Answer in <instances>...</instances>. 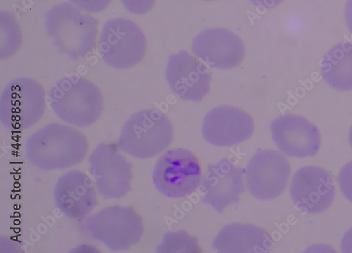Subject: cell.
Here are the masks:
<instances>
[{
  "label": "cell",
  "mask_w": 352,
  "mask_h": 253,
  "mask_svg": "<svg viewBox=\"0 0 352 253\" xmlns=\"http://www.w3.org/2000/svg\"><path fill=\"white\" fill-rule=\"evenodd\" d=\"M271 132L275 144L289 157H310L319 151V131L304 117L292 115L278 117L272 122Z\"/></svg>",
  "instance_id": "obj_12"
},
{
  "label": "cell",
  "mask_w": 352,
  "mask_h": 253,
  "mask_svg": "<svg viewBox=\"0 0 352 253\" xmlns=\"http://www.w3.org/2000/svg\"><path fill=\"white\" fill-rule=\"evenodd\" d=\"M44 91L40 84L28 78L12 80L2 96L3 120L14 128L34 125L44 111Z\"/></svg>",
  "instance_id": "obj_7"
},
{
  "label": "cell",
  "mask_w": 352,
  "mask_h": 253,
  "mask_svg": "<svg viewBox=\"0 0 352 253\" xmlns=\"http://www.w3.org/2000/svg\"><path fill=\"white\" fill-rule=\"evenodd\" d=\"M290 174V164L280 153L261 150L248 162L245 170L246 185L255 199L271 201L285 190Z\"/></svg>",
  "instance_id": "obj_5"
},
{
  "label": "cell",
  "mask_w": 352,
  "mask_h": 253,
  "mask_svg": "<svg viewBox=\"0 0 352 253\" xmlns=\"http://www.w3.org/2000/svg\"><path fill=\"white\" fill-rule=\"evenodd\" d=\"M243 175V168L228 160L209 165L201 184L202 203L219 213L237 204L246 190Z\"/></svg>",
  "instance_id": "obj_11"
},
{
  "label": "cell",
  "mask_w": 352,
  "mask_h": 253,
  "mask_svg": "<svg viewBox=\"0 0 352 253\" xmlns=\"http://www.w3.org/2000/svg\"><path fill=\"white\" fill-rule=\"evenodd\" d=\"M201 1H205V2H213V1H217V0H201Z\"/></svg>",
  "instance_id": "obj_24"
},
{
  "label": "cell",
  "mask_w": 352,
  "mask_h": 253,
  "mask_svg": "<svg viewBox=\"0 0 352 253\" xmlns=\"http://www.w3.org/2000/svg\"><path fill=\"white\" fill-rule=\"evenodd\" d=\"M45 25L53 44L72 58L85 57L96 45L98 21L69 3L52 7L46 14Z\"/></svg>",
  "instance_id": "obj_1"
},
{
  "label": "cell",
  "mask_w": 352,
  "mask_h": 253,
  "mask_svg": "<svg viewBox=\"0 0 352 253\" xmlns=\"http://www.w3.org/2000/svg\"><path fill=\"white\" fill-rule=\"evenodd\" d=\"M130 12L142 15L148 13L155 6L156 0H120Z\"/></svg>",
  "instance_id": "obj_19"
},
{
  "label": "cell",
  "mask_w": 352,
  "mask_h": 253,
  "mask_svg": "<svg viewBox=\"0 0 352 253\" xmlns=\"http://www.w3.org/2000/svg\"><path fill=\"white\" fill-rule=\"evenodd\" d=\"M341 251L352 253V228L345 234L341 241Z\"/></svg>",
  "instance_id": "obj_21"
},
{
  "label": "cell",
  "mask_w": 352,
  "mask_h": 253,
  "mask_svg": "<svg viewBox=\"0 0 352 253\" xmlns=\"http://www.w3.org/2000/svg\"><path fill=\"white\" fill-rule=\"evenodd\" d=\"M197 239L184 230L167 233L158 248L160 252H199Z\"/></svg>",
  "instance_id": "obj_16"
},
{
  "label": "cell",
  "mask_w": 352,
  "mask_h": 253,
  "mask_svg": "<svg viewBox=\"0 0 352 253\" xmlns=\"http://www.w3.org/2000/svg\"><path fill=\"white\" fill-rule=\"evenodd\" d=\"M349 140L351 147L352 148V126L351 127L349 134Z\"/></svg>",
  "instance_id": "obj_23"
},
{
  "label": "cell",
  "mask_w": 352,
  "mask_h": 253,
  "mask_svg": "<svg viewBox=\"0 0 352 253\" xmlns=\"http://www.w3.org/2000/svg\"><path fill=\"white\" fill-rule=\"evenodd\" d=\"M192 50L211 67L219 69L238 67L245 56L242 40L223 28H212L201 32L193 39Z\"/></svg>",
  "instance_id": "obj_13"
},
{
  "label": "cell",
  "mask_w": 352,
  "mask_h": 253,
  "mask_svg": "<svg viewBox=\"0 0 352 253\" xmlns=\"http://www.w3.org/2000/svg\"><path fill=\"white\" fill-rule=\"evenodd\" d=\"M338 181L342 194L352 204V161L341 168Z\"/></svg>",
  "instance_id": "obj_17"
},
{
  "label": "cell",
  "mask_w": 352,
  "mask_h": 253,
  "mask_svg": "<svg viewBox=\"0 0 352 253\" xmlns=\"http://www.w3.org/2000/svg\"><path fill=\"white\" fill-rule=\"evenodd\" d=\"M250 1L254 6L263 9H272L282 3L284 0H250Z\"/></svg>",
  "instance_id": "obj_20"
},
{
  "label": "cell",
  "mask_w": 352,
  "mask_h": 253,
  "mask_svg": "<svg viewBox=\"0 0 352 253\" xmlns=\"http://www.w3.org/2000/svg\"><path fill=\"white\" fill-rule=\"evenodd\" d=\"M321 76L328 85L340 91L352 90V42L332 47L320 64Z\"/></svg>",
  "instance_id": "obj_15"
},
{
  "label": "cell",
  "mask_w": 352,
  "mask_h": 253,
  "mask_svg": "<svg viewBox=\"0 0 352 253\" xmlns=\"http://www.w3.org/2000/svg\"><path fill=\"white\" fill-rule=\"evenodd\" d=\"M126 130L131 152L141 159L160 154L170 145L173 138L170 120L155 109L137 112L127 122Z\"/></svg>",
  "instance_id": "obj_6"
},
{
  "label": "cell",
  "mask_w": 352,
  "mask_h": 253,
  "mask_svg": "<svg viewBox=\"0 0 352 253\" xmlns=\"http://www.w3.org/2000/svg\"><path fill=\"white\" fill-rule=\"evenodd\" d=\"M51 102L58 116L80 126L89 125L100 114L99 89L89 80L69 77L57 82L51 91Z\"/></svg>",
  "instance_id": "obj_3"
},
{
  "label": "cell",
  "mask_w": 352,
  "mask_h": 253,
  "mask_svg": "<svg viewBox=\"0 0 352 253\" xmlns=\"http://www.w3.org/2000/svg\"><path fill=\"white\" fill-rule=\"evenodd\" d=\"M153 181L162 195L170 199L184 198L193 193L201 184L200 162L188 150H169L158 160Z\"/></svg>",
  "instance_id": "obj_4"
},
{
  "label": "cell",
  "mask_w": 352,
  "mask_h": 253,
  "mask_svg": "<svg viewBox=\"0 0 352 253\" xmlns=\"http://www.w3.org/2000/svg\"><path fill=\"white\" fill-rule=\"evenodd\" d=\"M166 78L171 91L184 100L200 102L210 91L211 73L186 50L170 56Z\"/></svg>",
  "instance_id": "obj_10"
},
{
  "label": "cell",
  "mask_w": 352,
  "mask_h": 253,
  "mask_svg": "<svg viewBox=\"0 0 352 253\" xmlns=\"http://www.w3.org/2000/svg\"><path fill=\"white\" fill-rule=\"evenodd\" d=\"M73 6L88 13L102 12L111 3V0H69Z\"/></svg>",
  "instance_id": "obj_18"
},
{
  "label": "cell",
  "mask_w": 352,
  "mask_h": 253,
  "mask_svg": "<svg viewBox=\"0 0 352 253\" xmlns=\"http://www.w3.org/2000/svg\"><path fill=\"white\" fill-rule=\"evenodd\" d=\"M335 186L329 173L319 166H303L293 176L290 196L296 207L309 214L324 212L332 205Z\"/></svg>",
  "instance_id": "obj_9"
},
{
  "label": "cell",
  "mask_w": 352,
  "mask_h": 253,
  "mask_svg": "<svg viewBox=\"0 0 352 253\" xmlns=\"http://www.w3.org/2000/svg\"><path fill=\"white\" fill-rule=\"evenodd\" d=\"M254 131L252 118L239 107L223 105L215 107L204 118L201 133L206 142L215 147H230L246 142Z\"/></svg>",
  "instance_id": "obj_8"
},
{
  "label": "cell",
  "mask_w": 352,
  "mask_h": 253,
  "mask_svg": "<svg viewBox=\"0 0 352 253\" xmlns=\"http://www.w3.org/2000/svg\"><path fill=\"white\" fill-rule=\"evenodd\" d=\"M345 19L348 29L352 34V0H347L345 8Z\"/></svg>",
  "instance_id": "obj_22"
},
{
  "label": "cell",
  "mask_w": 352,
  "mask_h": 253,
  "mask_svg": "<svg viewBox=\"0 0 352 253\" xmlns=\"http://www.w3.org/2000/svg\"><path fill=\"white\" fill-rule=\"evenodd\" d=\"M212 246L218 252L261 253L270 252L274 242L262 228L252 224L234 223L221 230Z\"/></svg>",
  "instance_id": "obj_14"
},
{
  "label": "cell",
  "mask_w": 352,
  "mask_h": 253,
  "mask_svg": "<svg viewBox=\"0 0 352 253\" xmlns=\"http://www.w3.org/2000/svg\"><path fill=\"white\" fill-rule=\"evenodd\" d=\"M146 50V41L140 28L124 18L109 20L99 39V53L108 66L128 69L139 64Z\"/></svg>",
  "instance_id": "obj_2"
}]
</instances>
